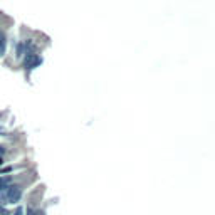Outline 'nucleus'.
Wrapping results in <instances>:
<instances>
[{"instance_id": "obj_1", "label": "nucleus", "mask_w": 215, "mask_h": 215, "mask_svg": "<svg viewBox=\"0 0 215 215\" xmlns=\"http://www.w3.org/2000/svg\"><path fill=\"white\" fill-rule=\"evenodd\" d=\"M22 193H24V188L22 185H17V183H10L9 187L0 193V205H9V204H17L22 198Z\"/></svg>"}, {"instance_id": "obj_2", "label": "nucleus", "mask_w": 215, "mask_h": 215, "mask_svg": "<svg viewBox=\"0 0 215 215\" xmlns=\"http://www.w3.org/2000/svg\"><path fill=\"white\" fill-rule=\"evenodd\" d=\"M24 69L25 71H32V69H35V67H39L40 64H42V57L39 56V54H35V52H25L24 54Z\"/></svg>"}, {"instance_id": "obj_3", "label": "nucleus", "mask_w": 215, "mask_h": 215, "mask_svg": "<svg viewBox=\"0 0 215 215\" xmlns=\"http://www.w3.org/2000/svg\"><path fill=\"white\" fill-rule=\"evenodd\" d=\"M10 183H14V176H0V193L9 187Z\"/></svg>"}, {"instance_id": "obj_4", "label": "nucleus", "mask_w": 215, "mask_h": 215, "mask_svg": "<svg viewBox=\"0 0 215 215\" xmlns=\"http://www.w3.org/2000/svg\"><path fill=\"white\" fill-rule=\"evenodd\" d=\"M24 54H25V47H24V42H19L15 45V56L17 57H22Z\"/></svg>"}, {"instance_id": "obj_5", "label": "nucleus", "mask_w": 215, "mask_h": 215, "mask_svg": "<svg viewBox=\"0 0 215 215\" xmlns=\"http://www.w3.org/2000/svg\"><path fill=\"white\" fill-rule=\"evenodd\" d=\"M15 168L14 167H5V168H0V175H3V173H10V172H14Z\"/></svg>"}, {"instance_id": "obj_6", "label": "nucleus", "mask_w": 215, "mask_h": 215, "mask_svg": "<svg viewBox=\"0 0 215 215\" xmlns=\"http://www.w3.org/2000/svg\"><path fill=\"white\" fill-rule=\"evenodd\" d=\"M0 215H10V212L5 208L3 205H0Z\"/></svg>"}, {"instance_id": "obj_7", "label": "nucleus", "mask_w": 215, "mask_h": 215, "mask_svg": "<svg viewBox=\"0 0 215 215\" xmlns=\"http://www.w3.org/2000/svg\"><path fill=\"white\" fill-rule=\"evenodd\" d=\"M14 215H24V208H22V207H17V210H15Z\"/></svg>"}, {"instance_id": "obj_8", "label": "nucleus", "mask_w": 215, "mask_h": 215, "mask_svg": "<svg viewBox=\"0 0 215 215\" xmlns=\"http://www.w3.org/2000/svg\"><path fill=\"white\" fill-rule=\"evenodd\" d=\"M5 151H7V150H5V146H2V144H0V156H2Z\"/></svg>"}, {"instance_id": "obj_9", "label": "nucleus", "mask_w": 215, "mask_h": 215, "mask_svg": "<svg viewBox=\"0 0 215 215\" xmlns=\"http://www.w3.org/2000/svg\"><path fill=\"white\" fill-rule=\"evenodd\" d=\"M37 215H45V212H40V210H37Z\"/></svg>"}, {"instance_id": "obj_10", "label": "nucleus", "mask_w": 215, "mask_h": 215, "mask_svg": "<svg viewBox=\"0 0 215 215\" xmlns=\"http://www.w3.org/2000/svg\"><path fill=\"white\" fill-rule=\"evenodd\" d=\"M3 165V156H0V167Z\"/></svg>"}]
</instances>
